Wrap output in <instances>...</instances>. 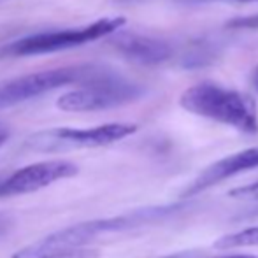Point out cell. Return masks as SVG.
Masks as SVG:
<instances>
[{"label": "cell", "mask_w": 258, "mask_h": 258, "mask_svg": "<svg viewBox=\"0 0 258 258\" xmlns=\"http://www.w3.org/2000/svg\"><path fill=\"white\" fill-rule=\"evenodd\" d=\"M183 209H184L183 204L153 206V207H146V209L134 211V213L121 214V216L102 218V220H90V221H85V223L69 227V228H65V230L54 232V234L44 237L42 241L23 248L13 258H37V256L48 255V253H54V251L81 248L86 242L93 241V239L100 237V235L125 232V230H130V228H137V227H143V225L155 223V221H160V220H167V218L174 216V214H177Z\"/></svg>", "instance_id": "cell-1"}, {"label": "cell", "mask_w": 258, "mask_h": 258, "mask_svg": "<svg viewBox=\"0 0 258 258\" xmlns=\"http://www.w3.org/2000/svg\"><path fill=\"white\" fill-rule=\"evenodd\" d=\"M179 105L195 116L230 126L241 134H258V109L248 93L225 88L213 81H202L186 88Z\"/></svg>", "instance_id": "cell-2"}, {"label": "cell", "mask_w": 258, "mask_h": 258, "mask_svg": "<svg viewBox=\"0 0 258 258\" xmlns=\"http://www.w3.org/2000/svg\"><path fill=\"white\" fill-rule=\"evenodd\" d=\"M144 95V88L112 71L104 69L99 76L85 81L79 88L58 97L56 107L67 112H90L121 107Z\"/></svg>", "instance_id": "cell-3"}, {"label": "cell", "mask_w": 258, "mask_h": 258, "mask_svg": "<svg viewBox=\"0 0 258 258\" xmlns=\"http://www.w3.org/2000/svg\"><path fill=\"white\" fill-rule=\"evenodd\" d=\"M126 25L123 16L116 18H102V20L90 23L86 27L69 28V30L58 32H42V34L28 35L13 44L6 46L2 54L6 56H32V54L56 53L63 49H72L78 46H85L88 42L99 41L102 37L112 35L119 32Z\"/></svg>", "instance_id": "cell-4"}, {"label": "cell", "mask_w": 258, "mask_h": 258, "mask_svg": "<svg viewBox=\"0 0 258 258\" xmlns=\"http://www.w3.org/2000/svg\"><path fill=\"white\" fill-rule=\"evenodd\" d=\"M102 71V67H95V65H74V67L34 72V74L11 79V81L0 85V109L27 102V100L41 97L51 90L60 88V86L90 81Z\"/></svg>", "instance_id": "cell-5"}, {"label": "cell", "mask_w": 258, "mask_h": 258, "mask_svg": "<svg viewBox=\"0 0 258 258\" xmlns=\"http://www.w3.org/2000/svg\"><path fill=\"white\" fill-rule=\"evenodd\" d=\"M137 132L134 123H107L92 128H56L42 132L32 139L37 150H58V148H97L118 143Z\"/></svg>", "instance_id": "cell-6"}, {"label": "cell", "mask_w": 258, "mask_h": 258, "mask_svg": "<svg viewBox=\"0 0 258 258\" xmlns=\"http://www.w3.org/2000/svg\"><path fill=\"white\" fill-rule=\"evenodd\" d=\"M74 174H78V165L67 160L32 163L0 179V197L30 194V191L46 188L65 177H72Z\"/></svg>", "instance_id": "cell-7"}, {"label": "cell", "mask_w": 258, "mask_h": 258, "mask_svg": "<svg viewBox=\"0 0 258 258\" xmlns=\"http://www.w3.org/2000/svg\"><path fill=\"white\" fill-rule=\"evenodd\" d=\"M253 169H258V146H253V148H248V150H242V151H237V153L223 156V158L211 163L207 169L202 170V172L184 188L181 197L190 199V197H194V195H199V194H202V191H206L207 188L223 183L228 177L248 172V170H253Z\"/></svg>", "instance_id": "cell-8"}, {"label": "cell", "mask_w": 258, "mask_h": 258, "mask_svg": "<svg viewBox=\"0 0 258 258\" xmlns=\"http://www.w3.org/2000/svg\"><path fill=\"white\" fill-rule=\"evenodd\" d=\"M112 46L126 60L139 65H150V67L165 63L174 54V49L169 42L141 34H118L116 32Z\"/></svg>", "instance_id": "cell-9"}, {"label": "cell", "mask_w": 258, "mask_h": 258, "mask_svg": "<svg viewBox=\"0 0 258 258\" xmlns=\"http://www.w3.org/2000/svg\"><path fill=\"white\" fill-rule=\"evenodd\" d=\"M248 246H258V225L242 228V230L234 232V234H227L214 242V248L218 249H235L248 248Z\"/></svg>", "instance_id": "cell-10"}, {"label": "cell", "mask_w": 258, "mask_h": 258, "mask_svg": "<svg viewBox=\"0 0 258 258\" xmlns=\"http://www.w3.org/2000/svg\"><path fill=\"white\" fill-rule=\"evenodd\" d=\"M99 253L95 249L88 248H74V249H63V251H54L48 253V255H42L37 258H97Z\"/></svg>", "instance_id": "cell-11"}, {"label": "cell", "mask_w": 258, "mask_h": 258, "mask_svg": "<svg viewBox=\"0 0 258 258\" xmlns=\"http://www.w3.org/2000/svg\"><path fill=\"white\" fill-rule=\"evenodd\" d=\"M232 199H248V201H258V181H253V183L242 184V186H237L234 190L228 191Z\"/></svg>", "instance_id": "cell-12"}, {"label": "cell", "mask_w": 258, "mask_h": 258, "mask_svg": "<svg viewBox=\"0 0 258 258\" xmlns=\"http://www.w3.org/2000/svg\"><path fill=\"white\" fill-rule=\"evenodd\" d=\"M228 28H249V30H258V14H251V16L244 18H235V20L228 21Z\"/></svg>", "instance_id": "cell-13"}, {"label": "cell", "mask_w": 258, "mask_h": 258, "mask_svg": "<svg viewBox=\"0 0 258 258\" xmlns=\"http://www.w3.org/2000/svg\"><path fill=\"white\" fill-rule=\"evenodd\" d=\"M249 83H251V86L258 92V65L251 71V74H249Z\"/></svg>", "instance_id": "cell-14"}, {"label": "cell", "mask_w": 258, "mask_h": 258, "mask_svg": "<svg viewBox=\"0 0 258 258\" xmlns=\"http://www.w3.org/2000/svg\"><path fill=\"white\" fill-rule=\"evenodd\" d=\"M7 136H9V134H7V130L4 128L2 125H0V146H2V144L7 141Z\"/></svg>", "instance_id": "cell-15"}, {"label": "cell", "mask_w": 258, "mask_h": 258, "mask_svg": "<svg viewBox=\"0 0 258 258\" xmlns=\"http://www.w3.org/2000/svg\"><path fill=\"white\" fill-rule=\"evenodd\" d=\"M220 258H258L256 255H230V256H220Z\"/></svg>", "instance_id": "cell-16"}, {"label": "cell", "mask_w": 258, "mask_h": 258, "mask_svg": "<svg viewBox=\"0 0 258 258\" xmlns=\"http://www.w3.org/2000/svg\"><path fill=\"white\" fill-rule=\"evenodd\" d=\"M4 228H6V225H4L2 221H0V234H2V232H4Z\"/></svg>", "instance_id": "cell-17"}, {"label": "cell", "mask_w": 258, "mask_h": 258, "mask_svg": "<svg viewBox=\"0 0 258 258\" xmlns=\"http://www.w3.org/2000/svg\"><path fill=\"white\" fill-rule=\"evenodd\" d=\"M237 2H258V0H237Z\"/></svg>", "instance_id": "cell-18"}]
</instances>
